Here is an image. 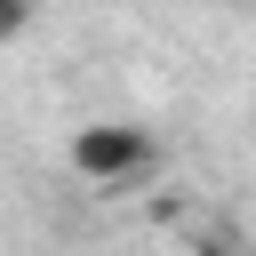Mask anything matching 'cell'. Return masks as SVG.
<instances>
[{
  "label": "cell",
  "mask_w": 256,
  "mask_h": 256,
  "mask_svg": "<svg viewBox=\"0 0 256 256\" xmlns=\"http://www.w3.org/2000/svg\"><path fill=\"white\" fill-rule=\"evenodd\" d=\"M64 168H72L88 192H128V184H144V176L160 168V144H152V128H136V120H88V128H72Z\"/></svg>",
  "instance_id": "1"
},
{
  "label": "cell",
  "mask_w": 256,
  "mask_h": 256,
  "mask_svg": "<svg viewBox=\"0 0 256 256\" xmlns=\"http://www.w3.org/2000/svg\"><path fill=\"white\" fill-rule=\"evenodd\" d=\"M32 16H40V0H0V48H16L32 32Z\"/></svg>",
  "instance_id": "2"
},
{
  "label": "cell",
  "mask_w": 256,
  "mask_h": 256,
  "mask_svg": "<svg viewBox=\"0 0 256 256\" xmlns=\"http://www.w3.org/2000/svg\"><path fill=\"white\" fill-rule=\"evenodd\" d=\"M224 8H232V0H224Z\"/></svg>",
  "instance_id": "3"
}]
</instances>
